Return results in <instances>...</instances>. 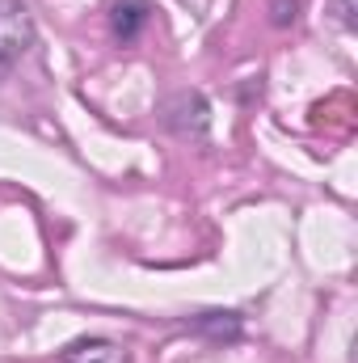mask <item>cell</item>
Returning <instances> with one entry per match:
<instances>
[{
  "mask_svg": "<svg viewBox=\"0 0 358 363\" xmlns=\"http://www.w3.org/2000/svg\"><path fill=\"white\" fill-rule=\"evenodd\" d=\"M34 43V13L25 0H0V77L13 72V64Z\"/></svg>",
  "mask_w": 358,
  "mask_h": 363,
  "instance_id": "6da1fadb",
  "label": "cell"
},
{
  "mask_svg": "<svg viewBox=\"0 0 358 363\" xmlns=\"http://www.w3.org/2000/svg\"><path fill=\"white\" fill-rule=\"evenodd\" d=\"M165 123L178 131V135H202L207 123H211V106L202 93H178L169 106H165Z\"/></svg>",
  "mask_w": 358,
  "mask_h": 363,
  "instance_id": "7a4b0ae2",
  "label": "cell"
},
{
  "mask_svg": "<svg viewBox=\"0 0 358 363\" xmlns=\"http://www.w3.org/2000/svg\"><path fill=\"white\" fill-rule=\"evenodd\" d=\"M148 21H152V4L148 0H118L110 9V30H114L118 43H135L148 30Z\"/></svg>",
  "mask_w": 358,
  "mask_h": 363,
  "instance_id": "3957f363",
  "label": "cell"
},
{
  "mask_svg": "<svg viewBox=\"0 0 358 363\" xmlns=\"http://www.w3.org/2000/svg\"><path fill=\"white\" fill-rule=\"evenodd\" d=\"M64 363H131V355L110 338H89V342H76L64 355Z\"/></svg>",
  "mask_w": 358,
  "mask_h": 363,
  "instance_id": "277c9868",
  "label": "cell"
},
{
  "mask_svg": "<svg viewBox=\"0 0 358 363\" xmlns=\"http://www.w3.org/2000/svg\"><path fill=\"white\" fill-rule=\"evenodd\" d=\"M194 330L198 334H211L215 342H232V338H241V317L236 313H202L194 321Z\"/></svg>",
  "mask_w": 358,
  "mask_h": 363,
  "instance_id": "5b68a950",
  "label": "cell"
},
{
  "mask_svg": "<svg viewBox=\"0 0 358 363\" xmlns=\"http://www.w3.org/2000/svg\"><path fill=\"white\" fill-rule=\"evenodd\" d=\"M295 17H299V0H274L270 4V21L274 26H291Z\"/></svg>",
  "mask_w": 358,
  "mask_h": 363,
  "instance_id": "8992f818",
  "label": "cell"
},
{
  "mask_svg": "<svg viewBox=\"0 0 358 363\" xmlns=\"http://www.w3.org/2000/svg\"><path fill=\"white\" fill-rule=\"evenodd\" d=\"M333 13H337V21H342L346 30H354V21H358V0H333Z\"/></svg>",
  "mask_w": 358,
  "mask_h": 363,
  "instance_id": "52a82bcc",
  "label": "cell"
}]
</instances>
